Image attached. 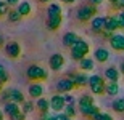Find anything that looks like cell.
<instances>
[{"mask_svg":"<svg viewBox=\"0 0 124 120\" xmlns=\"http://www.w3.org/2000/svg\"><path fill=\"white\" fill-rule=\"evenodd\" d=\"M7 3H8V6H13V5H19L21 3V0H5Z\"/></svg>","mask_w":124,"mask_h":120,"instance_id":"obj_35","label":"cell"},{"mask_svg":"<svg viewBox=\"0 0 124 120\" xmlns=\"http://www.w3.org/2000/svg\"><path fill=\"white\" fill-rule=\"evenodd\" d=\"M121 72H123V74H124V63H123V64H121Z\"/></svg>","mask_w":124,"mask_h":120,"instance_id":"obj_43","label":"cell"},{"mask_svg":"<svg viewBox=\"0 0 124 120\" xmlns=\"http://www.w3.org/2000/svg\"><path fill=\"white\" fill-rule=\"evenodd\" d=\"M21 111V109H19V106L18 104H16V102H5V107H3V112L5 114H7V115L10 117V119H11V117L15 115V114H18V112Z\"/></svg>","mask_w":124,"mask_h":120,"instance_id":"obj_15","label":"cell"},{"mask_svg":"<svg viewBox=\"0 0 124 120\" xmlns=\"http://www.w3.org/2000/svg\"><path fill=\"white\" fill-rule=\"evenodd\" d=\"M18 11H19V14L21 16H29L31 14V11H32V8H31V3L29 2H21V3L18 5Z\"/></svg>","mask_w":124,"mask_h":120,"instance_id":"obj_20","label":"cell"},{"mask_svg":"<svg viewBox=\"0 0 124 120\" xmlns=\"http://www.w3.org/2000/svg\"><path fill=\"white\" fill-rule=\"evenodd\" d=\"M40 120H55V117H52V115H48V114H42Z\"/></svg>","mask_w":124,"mask_h":120,"instance_id":"obj_37","label":"cell"},{"mask_svg":"<svg viewBox=\"0 0 124 120\" xmlns=\"http://www.w3.org/2000/svg\"><path fill=\"white\" fill-rule=\"evenodd\" d=\"M78 19L81 23H87L89 19H93L97 14V6L95 5H84L78 10Z\"/></svg>","mask_w":124,"mask_h":120,"instance_id":"obj_3","label":"cell"},{"mask_svg":"<svg viewBox=\"0 0 124 120\" xmlns=\"http://www.w3.org/2000/svg\"><path fill=\"white\" fill-rule=\"evenodd\" d=\"M3 45V37H2V35H0V46Z\"/></svg>","mask_w":124,"mask_h":120,"instance_id":"obj_42","label":"cell"},{"mask_svg":"<svg viewBox=\"0 0 124 120\" xmlns=\"http://www.w3.org/2000/svg\"><path fill=\"white\" fill-rule=\"evenodd\" d=\"M21 18H23V16L19 14L18 10H10V13H8V21H11V23H18Z\"/></svg>","mask_w":124,"mask_h":120,"instance_id":"obj_27","label":"cell"},{"mask_svg":"<svg viewBox=\"0 0 124 120\" xmlns=\"http://www.w3.org/2000/svg\"><path fill=\"white\" fill-rule=\"evenodd\" d=\"M105 93H106V95H110V96L118 95V93H119V85H118V82H108Z\"/></svg>","mask_w":124,"mask_h":120,"instance_id":"obj_23","label":"cell"},{"mask_svg":"<svg viewBox=\"0 0 124 120\" xmlns=\"http://www.w3.org/2000/svg\"><path fill=\"white\" fill-rule=\"evenodd\" d=\"M2 99H3L5 102H16V104H19V102H24V95L19 90H7V91L2 95Z\"/></svg>","mask_w":124,"mask_h":120,"instance_id":"obj_5","label":"cell"},{"mask_svg":"<svg viewBox=\"0 0 124 120\" xmlns=\"http://www.w3.org/2000/svg\"><path fill=\"white\" fill-rule=\"evenodd\" d=\"M40 3H48V2H52V0H39Z\"/></svg>","mask_w":124,"mask_h":120,"instance_id":"obj_41","label":"cell"},{"mask_svg":"<svg viewBox=\"0 0 124 120\" xmlns=\"http://www.w3.org/2000/svg\"><path fill=\"white\" fill-rule=\"evenodd\" d=\"M0 120H3V112L0 111Z\"/></svg>","mask_w":124,"mask_h":120,"instance_id":"obj_44","label":"cell"},{"mask_svg":"<svg viewBox=\"0 0 124 120\" xmlns=\"http://www.w3.org/2000/svg\"><path fill=\"white\" fill-rule=\"evenodd\" d=\"M89 2H90V5H95V6H97V5H100L103 0H89Z\"/></svg>","mask_w":124,"mask_h":120,"instance_id":"obj_39","label":"cell"},{"mask_svg":"<svg viewBox=\"0 0 124 120\" xmlns=\"http://www.w3.org/2000/svg\"><path fill=\"white\" fill-rule=\"evenodd\" d=\"M66 107V99H64V95H55V96L50 98V109H53L55 112H60V111H64Z\"/></svg>","mask_w":124,"mask_h":120,"instance_id":"obj_6","label":"cell"},{"mask_svg":"<svg viewBox=\"0 0 124 120\" xmlns=\"http://www.w3.org/2000/svg\"><path fill=\"white\" fill-rule=\"evenodd\" d=\"M110 45L115 51H124V35L123 34H113L110 38Z\"/></svg>","mask_w":124,"mask_h":120,"instance_id":"obj_10","label":"cell"},{"mask_svg":"<svg viewBox=\"0 0 124 120\" xmlns=\"http://www.w3.org/2000/svg\"><path fill=\"white\" fill-rule=\"evenodd\" d=\"M47 13H48V16H63V13H61V6L56 3H50V6H48V10H47Z\"/></svg>","mask_w":124,"mask_h":120,"instance_id":"obj_24","label":"cell"},{"mask_svg":"<svg viewBox=\"0 0 124 120\" xmlns=\"http://www.w3.org/2000/svg\"><path fill=\"white\" fill-rule=\"evenodd\" d=\"M5 53H7V56H10V58H19V55H21V46L16 43V42H8L7 45H5Z\"/></svg>","mask_w":124,"mask_h":120,"instance_id":"obj_8","label":"cell"},{"mask_svg":"<svg viewBox=\"0 0 124 120\" xmlns=\"http://www.w3.org/2000/svg\"><path fill=\"white\" fill-rule=\"evenodd\" d=\"M0 82H8V72L5 70L3 66H0Z\"/></svg>","mask_w":124,"mask_h":120,"instance_id":"obj_31","label":"cell"},{"mask_svg":"<svg viewBox=\"0 0 124 120\" xmlns=\"http://www.w3.org/2000/svg\"><path fill=\"white\" fill-rule=\"evenodd\" d=\"M61 2H64V3H74L76 0H61Z\"/></svg>","mask_w":124,"mask_h":120,"instance_id":"obj_40","label":"cell"},{"mask_svg":"<svg viewBox=\"0 0 124 120\" xmlns=\"http://www.w3.org/2000/svg\"><path fill=\"white\" fill-rule=\"evenodd\" d=\"M26 75H28V79L32 80V82H39V80H45L48 77L47 74V70L42 67V66H37V64H32L28 67L26 70Z\"/></svg>","mask_w":124,"mask_h":120,"instance_id":"obj_2","label":"cell"},{"mask_svg":"<svg viewBox=\"0 0 124 120\" xmlns=\"http://www.w3.org/2000/svg\"><path fill=\"white\" fill-rule=\"evenodd\" d=\"M105 77L110 82H118L119 80V70L116 69V67H108V69L105 70Z\"/></svg>","mask_w":124,"mask_h":120,"instance_id":"obj_19","label":"cell"},{"mask_svg":"<svg viewBox=\"0 0 124 120\" xmlns=\"http://www.w3.org/2000/svg\"><path fill=\"white\" fill-rule=\"evenodd\" d=\"M116 16H118V21H119V26H121V27L124 29V10H123V11H119V13L116 14Z\"/></svg>","mask_w":124,"mask_h":120,"instance_id":"obj_34","label":"cell"},{"mask_svg":"<svg viewBox=\"0 0 124 120\" xmlns=\"http://www.w3.org/2000/svg\"><path fill=\"white\" fill-rule=\"evenodd\" d=\"M32 109H34V104H32L31 101H24V106H23V112H24V114L31 112Z\"/></svg>","mask_w":124,"mask_h":120,"instance_id":"obj_32","label":"cell"},{"mask_svg":"<svg viewBox=\"0 0 124 120\" xmlns=\"http://www.w3.org/2000/svg\"><path fill=\"white\" fill-rule=\"evenodd\" d=\"M105 26H106V16H95L90 23V27H92L93 32L97 34H103L105 32Z\"/></svg>","mask_w":124,"mask_h":120,"instance_id":"obj_7","label":"cell"},{"mask_svg":"<svg viewBox=\"0 0 124 120\" xmlns=\"http://www.w3.org/2000/svg\"><path fill=\"white\" fill-rule=\"evenodd\" d=\"M48 64H50V69L52 70H60L61 67L64 66V56L60 55V53L52 55L50 56V61H48Z\"/></svg>","mask_w":124,"mask_h":120,"instance_id":"obj_9","label":"cell"},{"mask_svg":"<svg viewBox=\"0 0 124 120\" xmlns=\"http://www.w3.org/2000/svg\"><path fill=\"white\" fill-rule=\"evenodd\" d=\"M93 56H95V59L98 61V63H106V61L110 59V53H108V50H105V48H97Z\"/></svg>","mask_w":124,"mask_h":120,"instance_id":"obj_16","label":"cell"},{"mask_svg":"<svg viewBox=\"0 0 124 120\" xmlns=\"http://www.w3.org/2000/svg\"><path fill=\"white\" fill-rule=\"evenodd\" d=\"M2 87H3V82H0V91H2Z\"/></svg>","mask_w":124,"mask_h":120,"instance_id":"obj_45","label":"cell"},{"mask_svg":"<svg viewBox=\"0 0 124 120\" xmlns=\"http://www.w3.org/2000/svg\"><path fill=\"white\" fill-rule=\"evenodd\" d=\"M89 51H90V45H89L85 40L79 38V42L73 46V48H71V58H73V59L82 61L84 58H87Z\"/></svg>","mask_w":124,"mask_h":120,"instance_id":"obj_1","label":"cell"},{"mask_svg":"<svg viewBox=\"0 0 124 120\" xmlns=\"http://www.w3.org/2000/svg\"><path fill=\"white\" fill-rule=\"evenodd\" d=\"M101 120H113V117H111L110 114H103V115H101Z\"/></svg>","mask_w":124,"mask_h":120,"instance_id":"obj_38","label":"cell"},{"mask_svg":"<svg viewBox=\"0 0 124 120\" xmlns=\"http://www.w3.org/2000/svg\"><path fill=\"white\" fill-rule=\"evenodd\" d=\"M79 111H81V114H82L84 117H89V119H92L93 115H95L97 112H98V107L95 106V104H92V106H85V107H79Z\"/></svg>","mask_w":124,"mask_h":120,"instance_id":"obj_18","label":"cell"},{"mask_svg":"<svg viewBox=\"0 0 124 120\" xmlns=\"http://www.w3.org/2000/svg\"><path fill=\"white\" fill-rule=\"evenodd\" d=\"M61 23H63V16H48L47 18V27L50 29V31H56V29L61 26Z\"/></svg>","mask_w":124,"mask_h":120,"instance_id":"obj_13","label":"cell"},{"mask_svg":"<svg viewBox=\"0 0 124 120\" xmlns=\"http://www.w3.org/2000/svg\"><path fill=\"white\" fill-rule=\"evenodd\" d=\"M10 10H8V3L7 2H0V18L3 16V14H8Z\"/></svg>","mask_w":124,"mask_h":120,"instance_id":"obj_30","label":"cell"},{"mask_svg":"<svg viewBox=\"0 0 124 120\" xmlns=\"http://www.w3.org/2000/svg\"><path fill=\"white\" fill-rule=\"evenodd\" d=\"M74 87H76V83H74L73 79H61L60 82L56 83V90H58V91H61V93L71 91Z\"/></svg>","mask_w":124,"mask_h":120,"instance_id":"obj_11","label":"cell"},{"mask_svg":"<svg viewBox=\"0 0 124 120\" xmlns=\"http://www.w3.org/2000/svg\"><path fill=\"white\" fill-rule=\"evenodd\" d=\"M89 87H90L93 95H101V93L106 91V85H105V82H103V79H101L100 75H92L89 79Z\"/></svg>","mask_w":124,"mask_h":120,"instance_id":"obj_4","label":"cell"},{"mask_svg":"<svg viewBox=\"0 0 124 120\" xmlns=\"http://www.w3.org/2000/svg\"><path fill=\"white\" fill-rule=\"evenodd\" d=\"M81 69L82 70H93V59L84 58V59L81 61Z\"/></svg>","mask_w":124,"mask_h":120,"instance_id":"obj_26","label":"cell"},{"mask_svg":"<svg viewBox=\"0 0 124 120\" xmlns=\"http://www.w3.org/2000/svg\"><path fill=\"white\" fill-rule=\"evenodd\" d=\"M93 104V98L90 95H82L79 98V107H85V106H92Z\"/></svg>","mask_w":124,"mask_h":120,"instance_id":"obj_25","label":"cell"},{"mask_svg":"<svg viewBox=\"0 0 124 120\" xmlns=\"http://www.w3.org/2000/svg\"><path fill=\"white\" fill-rule=\"evenodd\" d=\"M44 95V87L40 83H32L29 87V96L31 98H40Z\"/></svg>","mask_w":124,"mask_h":120,"instance_id":"obj_17","label":"cell"},{"mask_svg":"<svg viewBox=\"0 0 124 120\" xmlns=\"http://www.w3.org/2000/svg\"><path fill=\"white\" fill-rule=\"evenodd\" d=\"M26 119V114H24L23 111H19L18 114H15L13 117H11V120H24Z\"/></svg>","mask_w":124,"mask_h":120,"instance_id":"obj_33","label":"cell"},{"mask_svg":"<svg viewBox=\"0 0 124 120\" xmlns=\"http://www.w3.org/2000/svg\"><path fill=\"white\" fill-rule=\"evenodd\" d=\"M113 109H115V112H124V99L123 98L115 99V102H113Z\"/></svg>","mask_w":124,"mask_h":120,"instance_id":"obj_28","label":"cell"},{"mask_svg":"<svg viewBox=\"0 0 124 120\" xmlns=\"http://www.w3.org/2000/svg\"><path fill=\"white\" fill-rule=\"evenodd\" d=\"M64 99H66V104H74V98H73V96L64 95Z\"/></svg>","mask_w":124,"mask_h":120,"instance_id":"obj_36","label":"cell"},{"mask_svg":"<svg viewBox=\"0 0 124 120\" xmlns=\"http://www.w3.org/2000/svg\"><path fill=\"white\" fill-rule=\"evenodd\" d=\"M116 29H121L119 26V21H118V16H106V26H105V31H108V32H115Z\"/></svg>","mask_w":124,"mask_h":120,"instance_id":"obj_12","label":"cell"},{"mask_svg":"<svg viewBox=\"0 0 124 120\" xmlns=\"http://www.w3.org/2000/svg\"><path fill=\"white\" fill-rule=\"evenodd\" d=\"M36 107L42 112V114H47V111L50 109V101L45 99V98H39V99H37V106Z\"/></svg>","mask_w":124,"mask_h":120,"instance_id":"obj_21","label":"cell"},{"mask_svg":"<svg viewBox=\"0 0 124 120\" xmlns=\"http://www.w3.org/2000/svg\"><path fill=\"white\" fill-rule=\"evenodd\" d=\"M64 114H66L69 119L76 115V107H74V104H66V107H64Z\"/></svg>","mask_w":124,"mask_h":120,"instance_id":"obj_29","label":"cell"},{"mask_svg":"<svg viewBox=\"0 0 124 120\" xmlns=\"http://www.w3.org/2000/svg\"><path fill=\"white\" fill-rule=\"evenodd\" d=\"M79 42V37L76 35L74 32H66L63 35V45H66V46H69V48H73L76 43Z\"/></svg>","mask_w":124,"mask_h":120,"instance_id":"obj_14","label":"cell"},{"mask_svg":"<svg viewBox=\"0 0 124 120\" xmlns=\"http://www.w3.org/2000/svg\"><path fill=\"white\" fill-rule=\"evenodd\" d=\"M89 79H90V77H87L85 74H76L73 77L74 83H76V87H84V85H89Z\"/></svg>","mask_w":124,"mask_h":120,"instance_id":"obj_22","label":"cell"},{"mask_svg":"<svg viewBox=\"0 0 124 120\" xmlns=\"http://www.w3.org/2000/svg\"><path fill=\"white\" fill-rule=\"evenodd\" d=\"M123 6H124V0H123Z\"/></svg>","mask_w":124,"mask_h":120,"instance_id":"obj_46","label":"cell"}]
</instances>
